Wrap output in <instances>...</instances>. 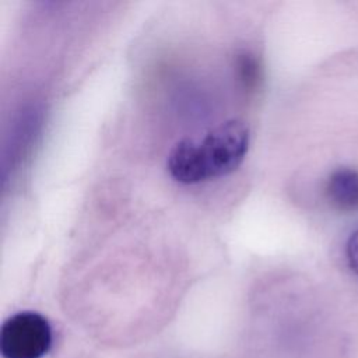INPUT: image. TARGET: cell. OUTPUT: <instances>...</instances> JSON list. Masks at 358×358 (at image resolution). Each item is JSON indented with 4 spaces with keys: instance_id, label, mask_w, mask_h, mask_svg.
Segmentation results:
<instances>
[{
    "instance_id": "obj_1",
    "label": "cell",
    "mask_w": 358,
    "mask_h": 358,
    "mask_svg": "<svg viewBox=\"0 0 358 358\" xmlns=\"http://www.w3.org/2000/svg\"><path fill=\"white\" fill-rule=\"evenodd\" d=\"M249 148V127L229 119L200 138H182L168 152L166 169L183 185H196L235 172Z\"/></svg>"
},
{
    "instance_id": "obj_2",
    "label": "cell",
    "mask_w": 358,
    "mask_h": 358,
    "mask_svg": "<svg viewBox=\"0 0 358 358\" xmlns=\"http://www.w3.org/2000/svg\"><path fill=\"white\" fill-rule=\"evenodd\" d=\"M49 320L32 310L7 317L0 329V352L3 358H43L52 348Z\"/></svg>"
},
{
    "instance_id": "obj_3",
    "label": "cell",
    "mask_w": 358,
    "mask_h": 358,
    "mask_svg": "<svg viewBox=\"0 0 358 358\" xmlns=\"http://www.w3.org/2000/svg\"><path fill=\"white\" fill-rule=\"evenodd\" d=\"M326 197L341 213L358 211V169L348 166L334 169L326 182Z\"/></svg>"
},
{
    "instance_id": "obj_4",
    "label": "cell",
    "mask_w": 358,
    "mask_h": 358,
    "mask_svg": "<svg viewBox=\"0 0 358 358\" xmlns=\"http://www.w3.org/2000/svg\"><path fill=\"white\" fill-rule=\"evenodd\" d=\"M238 70L239 77L245 83V85H252L256 83V78L259 76V66L252 55L243 53L238 59Z\"/></svg>"
},
{
    "instance_id": "obj_5",
    "label": "cell",
    "mask_w": 358,
    "mask_h": 358,
    "mask_svg": "<svg viewBox=\"0 0 358 358\" xmlns=\"http://www.w3.org/2000/svg\"><path fill=\"white\" fill-rule=\"evenodd\" d=\"M345 256L350 268L358 275V228L347 239Z\"/></svg>"
}]
</instances>
